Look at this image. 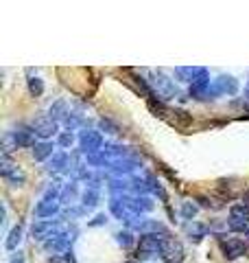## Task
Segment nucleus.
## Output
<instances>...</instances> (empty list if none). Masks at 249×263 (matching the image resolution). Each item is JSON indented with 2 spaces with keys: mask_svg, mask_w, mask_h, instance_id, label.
<instances>
[{
  "mask_svg": "<svg viewBox=\"0 0 249 263\" xmlns=\"http://www.w3.org/2000/svg\"><path fill=\"white\" fill-rule=\"evenodd\" d=\"M249 221V204H234L230 211V228L232 230H245Z\"/></svg>",
  "mask_w": 249,
  "mask_h": 263,
  "instance_id": "1",
  "label": "nucleus"
},
{
  "mask_svg": "<svg viewBox=\"0 0 249 263\" xmlns=\"http://www.w3.org/2000/svg\"><path fill=\"white\" fill-rule=\"evenodd\" d=\"M221 248L227 259H236L240 254H245V241L236 239V237H227V241H221Z\"/></svg>",
  "mask_w": 249,
  "mask_h": 263,
  "instance_id": "2",
  "label": "nucleus"
},
{
  "mask_svg": "<svg viewBox=\"0 0 249 263\" xmlns=\"http://www.w3.org/2000/svg\"><path fill=\"white\" fill-rule=\"evenodd\" d=\"M33 129H35V134H39V136H51V134H55V129H57V125L53 123V119H37L35 123H33Z\"/></svg>",
  "mask_w": 249,
  "mask_h": 263,
  "instance_id": "3",
  "label": "nucleus"
},
{
  "mask_svg": "<svg viewBox=\"0 0 249 263\" xmlns=\"http://www.w3.org/2000/svg\"><path fill=\"white\" fill-rule=\"evenodd\" d=\"M81 143H83V147H88L90 152H94V149H98V145H101V136L94 134V132H86V134L81 136Z\"/></svg>",
  "mask_w": 249,
  "mask_h": 263,
  "instance_id": "4",
  "label": "nucleus"
},
{
  "mask_svg": "<svg viewBox=\"0 0 249 263\" xmlns=\"http://www.w3.org/2000/svg\"><path fill=\"white\" fill-rule=\"evenodd\" d=\"M33 156H35V160L48 158V156H53V145L51 143H39L35 149H33Z\"/></svg>",
  "mask_w": 249,
  "mask_h": 263,
  "instance_id": "5",
  "label": "nucleus"
},
{
  "mask_svg": "<svg viewBox=\"0 0 249 263\" xmlns=\"http://www.w3.org/2000/svg\"><path fill=\"white\" fill-rule=\"evenodd\" d=\"M22 239V226H15L13 230H11V235H9V239H7V248L9 250H13L15 246H18V241Z\"/></svg>",
  "mask_w": 249,
  "mask_h": 263,
  "instance_id": "6",
  "label": "nucleus"
},
{
  "mask_svg": "<svg viewBox=\"0 0 249 263\" xmlns=\"http://www.w3.org/2000/svg\"><path fill=\"white\" fill-rule=\"evenodd\" d=\"M29 90H31L33 97H39L42 92H44V84H42V79L39 77H31L29 79Z\"/></svg>",
  "mask_w": 249,
  "mask_h": 263,
  "instance_id": "7",
  "label": "nucleus"
},
{
  "mask_svg": "<svg viewBox=\"0 0 249 263\" xmlns=\"http://www.w3.org/2000/svg\"><path fill=\"white\" fill-rule=\"evenodd\" d=\"M72 141H74V136L70 134V132H66V134H61V136H59V143H61L64 147H70V145H72Z\"/></svg>",
  "mask_w": 249,
  "mask_h": 263,
  "instance_id": "8",
  "label": "nucleus"
},
{
  "mask_svg": "<svg viewBox=\"0 0 249 263\" xmlns=\"http://www.w3.org/2000/svg\"><path fill=\"white\" fill-rule=\"evenodd\" d=\"M195 213H197L195 206H190V204H184V215H186V217H193Z\"/></svg>",
  "mask_w": 249,
  "mask_h": 263,
  "instance_id": "9",
  "label": "nucleus"
},
{
  "mask_svg": "<svg viewBox=\"0 0 249 263\" xmlns=\"http://www.w3.org/2000/svg\"><path fill=\"white\" fill-rule=\"evenodd\" d=\"M11 263H24L22 252H13V254H11Z\"/></svg>",
  "mask_w": 249,
  "mask_h": 263,
  "instance_id": "10",
  "label": "nucleus"
},
{
  "mask_svg": "<svg viewBox=\"0 0 249 263\" xmlns=\"http://www.w3.org/2000/svg\"><path fill=\"white\" fill-rule=\"evenodd\" d=\"M48 263H68V259H64V257H53Z\"/></svg>",
  "mask_w": 249,
  "mask_h": 263,
  "instance_id": "11",
  "label": "nucleus"
}]
</instances>
